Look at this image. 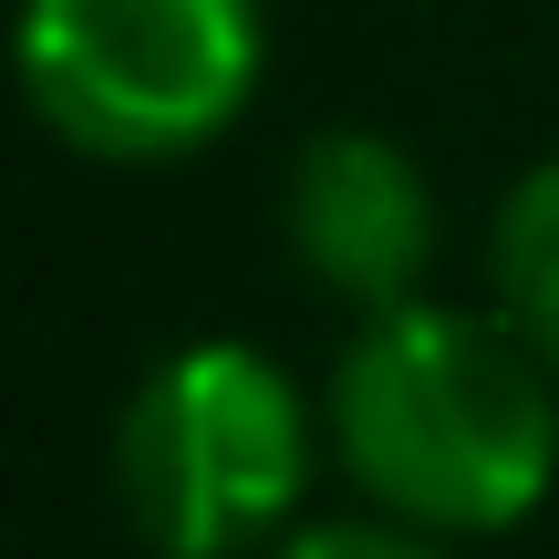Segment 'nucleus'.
<instances>
[{
	"label": "nucleus",
	"instance_id": "20e7f679",
	"mask_svg": "<svg viewBox=\"0 0 559 559\" xmlns=\"http://www.w3.org/2000/svg\"><path fill=\"white\" fill-rule=\"evenodd\" d=\"M280 239L342 311H404L436 260V187L383 124H321L280 177Z\"/></svg>",
	"mask_w": 559,
	"mask_h": 559
},
{
	"label": "nucleus",
	"instance_id": "f257e3e1",
	"mask_svg": "<svg viewBox=\"0 0 559 559\" xmlns=\"http://www.w3.org/2000/svg\"><path fill=\"white\" fill-rule=\"evenodd\" d=\"M321 425L342 477L425 539H508L559 487V373L498 311H373L332 362Z\"/></svg>",
	"mask_w": 559,
	"mask_h": 559
},
{
	"label": "nucleus",
	"instance_id": "423d86ee",
	"mask_svg": "<svg viewBox=\"0 0 559 559\" xmlns=\"http://www.w3.org/2000/svg\"><path fill=\"white\" fill-rule=\"evenodd\" d=\"M270 559H445V539H425V528H404V519H311Z\"/></svg>",
	"mask_w": 559,
	"mask_h": 559
},
{
	"label": "nucleus",
	"instance_id": "f03ea898",
	"mask_svg": "<svg viewBox=\"0 0 559 559\" xmlns=\"http://www.w3.org/2000/svg\"><path fill=\"white\" fill-rule=\"evenodd\" d=\"M311 487V404L260 342H177L115 425V498L156 559L280 549Z\"/></svg>",
	"mask_w": 559,
	"mask_h": 559
},
{
	"label": "nucleus",
	"instance_id": "39448f33",
	"mask_svg": "<svg viewBox=\"0 0 559 559\" xmlns=\"http://www.w3.org/2000/svg\"><path fill=\"white\" fill-rule=\"evenodd\" d=\"M487 270H498V321L559 373V156H539L519 187H508Z\"/></svg>",
	"mask_w": 559,
	"mask_h": 559
},
{
	"label": "nucleus",
	"instance_id": "7ed1b4c3",
	"mask_svg": "<svg viewBox=\"0 0 559 559\" xmlns=\"http://www.w3.org/2000/svg\"><path fill=\"white\" fill-rule=\"evenodd\" d=\"M260 73V0H21V94L94 166L207 156Z\"/></svg>",
	"mask_w": 559,
	"mask_h": 559
}]
</instances>
